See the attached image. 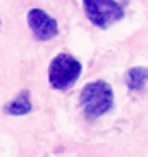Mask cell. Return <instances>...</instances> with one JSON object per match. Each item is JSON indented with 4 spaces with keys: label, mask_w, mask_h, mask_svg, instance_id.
Masks as SVG:
<instances>
[{
    "label": "cell",
    "mask_w": 148,
    "mask_h": 157,
    "mask_svg": "<svg viewBox=\"0 0 148 157\" xmlns=\"http://www.w3.org/2000/svg\"><path fill=\"white\" fill-rule=\"evenodd\" d=\"M81 107H83L86 117H100L107 114L114 107V90L107 81L97 79L91 81L81 90Z\"/></svg>",
    "instance_id": "cell-1"
},
{
    "label": "cell",
    "mask_w": 148,
    "mask_h": 157,
    "mask_svg": "<svg viewBox=\"0 0 148 157\" xmlns=\"http://www.w3.org/2000/svg\"><path fill=\"white\" fill-rule=\"evenodd\" d=\"M83 66L71 54H59L48 66V81L55 90H67L81 76Z\"/></svg>",
    "instance_id": "cell-2"
},
{
    "label": "cell",
    "mask_w": 148,
    "mask_h": 157,
    "mask_svg": "<svg viewBox=\"0 0 148 157\" xmlns=\"http://www.w3.org/2000/svg\"><path fill=\"white\" fill-rule=\"evenodd\" d=\"M83 9L91 24L102 29L124 17V7L114 0H84Z\"/></svg>",
    "instance_id": "cell-3"
},
{
    "label": "cell",
    "mask_w": 148,
    "mask_h": 157,
    "mask_svg": "<svg viewBox=\"0 0 148 157\" xmlns=\"http://www.w3.org/2000/svg\"><path fill=\"white\" fill-rule=\"evenodd\" d=\"M28 24L31 28L33 35L42 40V42H46V40H52L59 35V26H57V21L52 17L48 12L42 9H31L28 12Z\"/></svg>",
    "instance_id": "cell-4"
},
{
    "label": "cell",
    "mask_w": 148,
    "mask_h": 157,
    "mask_svg": "<svg viewBox=\"0 0 148 157\" xmlns=\"http://www.w3.org/2000/svg\"><path fill=\"white\" fill-rule=\"evenodd\" d=\"M33 109V104H31V98H29V92L28 90H23L16 98L5 104L4 105V112L5 114H10V116H24V114H29Z\"/></svg>",
    "instance_id": "cell-5"
},
{
    "label": "cell",
    "mask_w": 148,
    "mask_h": 157,
    "mask_svg": "<svg viewBox=\"0 0 148 157\" xmlns=\"http://www.w3.org/2000/svg\"><path fill=\"white\" fill-rule=\"evenodd\" d=\"M148 81V67H131L126 74V83L128 88L133 92L143 90Z\"/></svg>",
    "instance_id": "cell-6"
}]
</instances>
